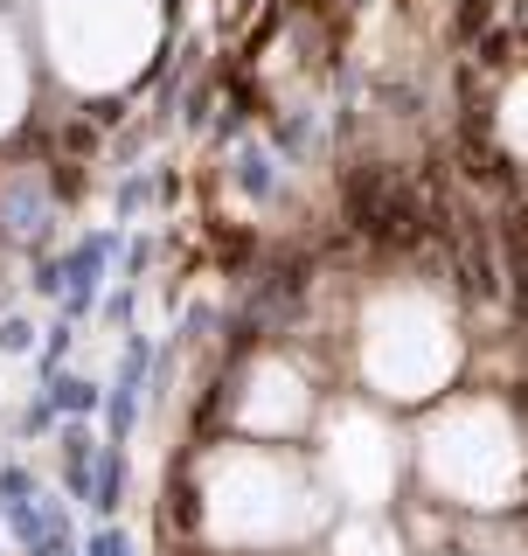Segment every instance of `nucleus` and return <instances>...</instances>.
I'll use <instances>...</instances> for the list:
<instances>
[{"mask_svg": "<svg viewBox=\"0 0 528 556\" xmlns=\"http://www.w3.org/2000/svg\"><path fill=\"white\" fill-rule=\"evenodd\" d=\"M0 91H14V84H8V70H0Z\"/></svg>", "mask_w": 528, "mask_h": 556, "instance_id": "f257e3e1", "label": "nucleus"}]
</instances>
